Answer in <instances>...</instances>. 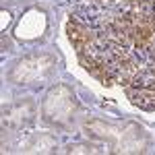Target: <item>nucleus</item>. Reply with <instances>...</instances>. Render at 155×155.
Masks as SVG:
<instances>
[{
	"label": "nucleus",
	"mask_w": 155,
	"mask_h": 155,
	"mask_svg": "<svg viewBox=\"0 0 155 155\" xmlns=\"http://www.w3.org/2000/svg\"><path fill=\"white\" fill-rule=\"evenodd\" d=\"M126 97L130 99L132 106L141 107L145 112H155V89H137V87H126Z\"/></svg>",
	"instance_id": "obj_1"
}]
</instances>
